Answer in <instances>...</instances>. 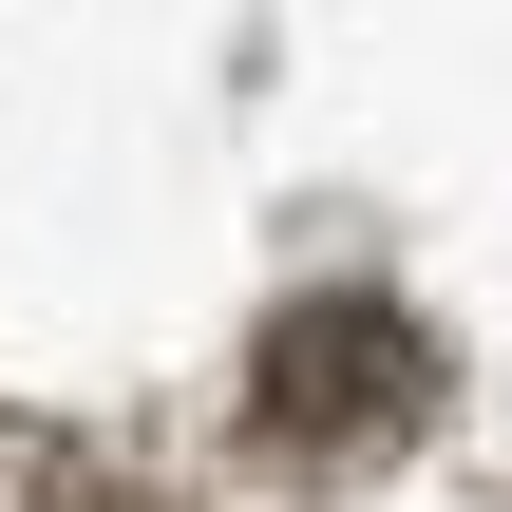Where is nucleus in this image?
I'll return each mask as SVG.
<instances>
[{"mask_svg":"<svg viewBox=\"0 0 512 512\" xmlns=\"http://www.w3.org/2000/svg\"><path fill=\"white\" fill-rule=\"evenodd\" d=\"M247 399H266V437H304V456H361V437H399V418L437 399V342H418L399 304L323 285V304H285V323H266Z\"/></svg>","mask_w":512,"mask_h":512,"instance_id":"1","label":"nucleus"}]
</instances>
